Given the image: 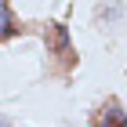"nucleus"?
Here are the masks:
<instances>
[{
	"label": "nucleus",
	"mask_w": 127,
	"mask_h": 127,
	"mask_svg": "<svg viewBox=\"0 0 127 127\" xmlns=\"http://www.w3.org/2000/svg\"><path fill=\"white\" fill-rule=\"evenodd\" d=\"M47 40H51V47L58 51L65 62H73V44H69V33H65L62 22H51V26H47Z\"/></svg>",
	"instance_id": "1"
},
{
	"label": "nucleus",
	"mask_w": 127,
	"mask_h": 127,
	"mask_svg": "<svg viewBox=\"0 0 127 127\" xmlns=\"http://www.w3.org/2000/svg\"><path fill=\"white\" fill-rule=\"evenodd\" d=\"M18 18L11 15V7H7V0H0V44L4 40H11V36H18Z\"/></svg>",
	"instance_id": "3"
},
{
	"label": "nucleus",
	"mask_w": 127,
	"mask_h": 127,
	"mask_svg": "<svg viewBox=\"0 0 127 127\" xmlns=\"http://www.w3.org/2000/svg\"><path fill=\"white\" fill-rule=\"evenodd\" d=\"M98 127H127V113L120 109V102H105V105H102Z\"/></svg>",
	"instance_id": "2"
}]
</instances>
